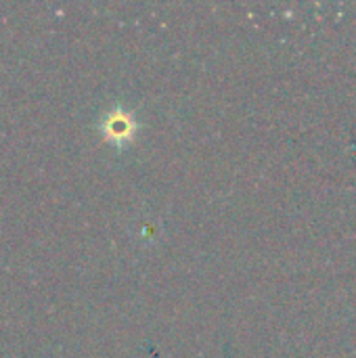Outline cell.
Wrapping results in <instances>:
<instances>
[{
    "mask_svg": "<svg viewBox=\"0 0 356 358\" xmlns=\"http://www.w3.org/2000/svg\"><path fill=\"white\" fill-rule=\"evenodd\" d=\"M141 126L143 124L136 117V113L130 107H126L124 103L111 105L99 117V134L115 151L128 149L136 141V134H138Z\"/></svg>",
    "mask_w": 356,
    "mask_h": 358,
    "instance_id": "1",
    "label": "cell"
}]
</instances>
